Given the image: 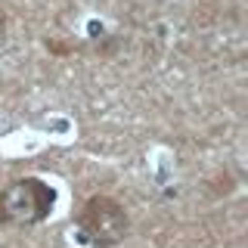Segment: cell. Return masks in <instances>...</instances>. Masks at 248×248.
Wrapping results in <instances>:
<instances>
[{"instance_id": "obj_1", "label": "cell", "mask_w": 248, "mask_h": 248, "mask_svg": "<svg viewBox=\"0 0 248 248\" xmlns=\"http://www.w3.org/2000/svg\"><path fill=\"white\" fill-rule=\"evenodd\" d=\"M56 192L37 177H22L0 192V223L6 227H34L50 217Z\"/></svg>"}, {"instance_id": "obj_2", "label": "cell", "mask_w": 248, "mask_h": 248, "mask_svg": "<svg viewBox=\"0 0 248 248\" xmlns=\"http://www.w3.org/2000/svg\"><path fill=\"white\" fill-rule=\"evenodd\" d=\"M78 227H81L84 239L96 248H115L127 239L130 217L124 211L121 202L112 196H93L84 202V208L78 211Z\"/></svg>"}, {"instance_id": "obj_3", "label": "cell", "mask_w": 248, "mask_h": 248, "mask_svg": "<svg viewBox=\"0 0 248 248\" xmlns=\"http://www.w3.org/2000/svg\"><path fill=\"white\" fill-rule=\"evenodd\" d=\"M0 28H3V16H0Z\"/></svg>"}]
</instances>
